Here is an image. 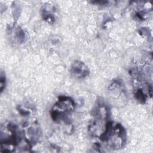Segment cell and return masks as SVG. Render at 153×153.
Wrapping results in <instances>:
<instances>
[{
	"label": "cell",
	"instance_id": "4",
	"mask_svg": "<svg viewBox=\"0 0 153 153\" xmlns=\"http://www.w3.org/2000/svg\"><path fill=\"white\" fill-rule=\"evenodd\" d=\"M5 74H4L3 71H1V78H0V90L2 93L5 87Z\"/></svg>",
	"mask_w": 153,
	"mask_h": 153
},
{
	"label": "cell",
	"instance_id": "2",
	"mask_svg": "<svg viewBox=\"0 0 153 153\" xmlns=\"http://www.w3.org/2000/svg\"><path fill=\"white\" fill-rule=\"evenodd\" d=\"M70 73L73 77L77 79H82L89 75L90 70L83 62L75 60L71 66Z\"/></svg>",
	"mask_w": 153,
	"mask_h": 153
},
{
	"label": "cell",
	"instance_id": "3",
	"mask_svg": "<svg viewBox=\"0 0 153 153\" xmlns=\"http://www.w3.org/2000/svg\"><path fill=\"white\" fill-rule=\"evenodd\" d=\"M42 16L44 20H46L47 22L53 23L54 21V17L53 14L50 11H47V9H43L42 11Z\"/></svg>",
	"mask_w": 153,
	"mask_h": 153
},
{
	"label": "cell",
	"instance_id": "1",
	"mask_svg": "<svg viewBox=\"0 0 153 153\" xmlns=\"http://www.w3.org/2000/svg\"><path fill=\"white\" fill-rule=\"evenodd\" d=\"M74 108L75 103L71 97L60 96L51 110V118L57 122L60 121L67 122L68 115L74 111Z\"/></svg>",
	"mask_w": 153,
	"mask_h": 153
}]
</instances>
